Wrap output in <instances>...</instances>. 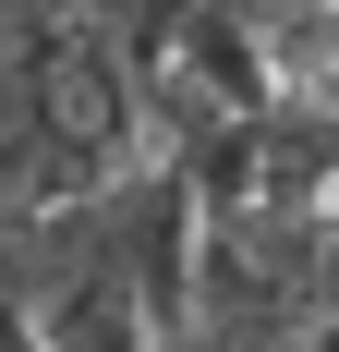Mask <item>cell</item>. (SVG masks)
<instances>
[{
    "mask_svg": "<svg viewBox=\"0 0 339 352\" xmlns=\"http://www.w3.org/2000/svg\"><path fill=\"white\" fill-rule=\"evenodd\" d=\"M25 340H36V352H158V328H145V304L121 292V267L85 255L73 280H49V292L25 304Z\"/></svg>",
    "mask_w": 339,
    "mask_h": 352,
    "instance_id": "2",
    "label": "cell"
},
{
    "mask_svg": "<svg viewBox=\"0 0 339 352\" xmlns=\"http://www.w3.org/2000/svg\"><path fill=\"white\" fill-rule=\"evenodd\" d=\"M339 195V98H267L242 134V207H327Z\"/></svg>",
    "mask_w": 339,
    "mask_h": 352,
    "instance_id": "1",
    "label": "cell"
}]
</instances>
